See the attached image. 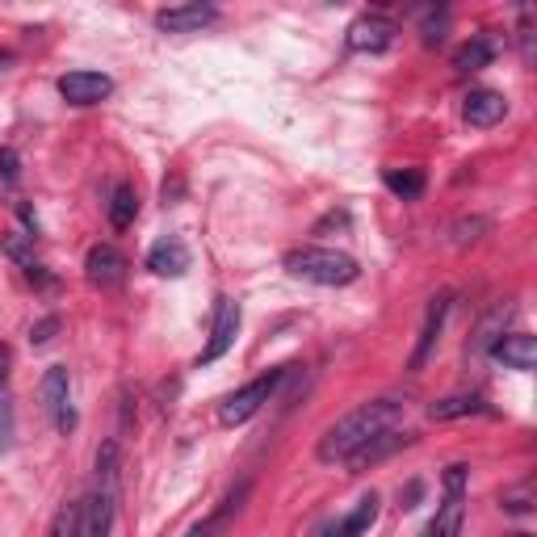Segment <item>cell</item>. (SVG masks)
<instances>
[{
	"mask_svg": "<svg viewBox=\"0 0 537 537\" xmlns=\"http://www.w3.org/2000/svg\"><path fill=\"white\" fill-rule=\"evenodd\" d=\"M147 269H152L156 277H181L189 269V248L177 240V235H168V240L152 244V252H147Z\"/></svg>",
	"mask_w": 537,
	"mask_h": 537,
	"instance_id": "17",
	"label": "cell"
},
{
	"mask_svg": "<svg viewBox=\"0 0 537 537\" xmlns=\"http://www.w3.org/2000/svg\"><path fill=\"white\" fill-rule=\"evenodd\" d=\"M378 521V496L370 491V496H361L345 517H336V521H324L311 537H361V533H370V525Z\"/></svg>",
	"mask_w": 537,
	"mask_h": 537,
	"instance_id": "8",
	"label": "cell"
},
{
	"mask_svg": "<svg viewBox=\"0 0 537 537\" xmlns=\"http://www.w3.org/2000/svg\"><path fill=\"white\" fill-rule=\"evenodd\" d=\"M512 537H529V533H512Z\"/></svg>",
	"mask_w": 537,
	"mask_h": 537,
	"instance_id": "32",
	"label": "cell"
},
{
	"mask_svg": "<svg viewBox=\"0 0 537 537\" xmlns=\"http://www.w3.org/2000/svg\"><path fill=\"white\" fill-rule=\"evenodd\" d=\"M13 445V403L5 395V386H0V449Z\"/></svg>",
	"mask_w": 537,
	"mask_h": 537,
	"instance_id": "27",
	"label": "cell"
},
{
	"mask_svg": "<svg viewBox=\"0 0 537 537\" xmlns=\"http://www.w3.org/2000/svg\"><path fill=\"white\" fill-rule=\"evenodd\" d=\"M42 407L51 412V420H55V428L59 433H72L76 428V412H72V403H68V395H72V378H68V370L63 365H51L47 374H42Z\"/></svg>",
	"mask_w": 537,
	"mask_h": 537,
	"instance_id": "6",
	"label": "cell"
},
{
	"mask_svg": "<svg viewBox=\"0 0 537 537\" xmlns=\"http://www.w3.org/2000/svg\"><path fill=\"white\" fill-rule=\"evenodd\" d=\"M403 445H412V433H403V437H399V433H391V428H386V433H378L374 441H365L357 454H349L345 466L353 470V475H361L365 466H374V462H382V458H391L395 449H403Z\"/></svg>",
	"mask_w": 537,
	"mask_h": 537,
	"instance_id": "16",
	"label": "cell"
},
{
	"mask_svg": "<svg viewBox=\"0 0 537 537\" xmlns=\"http://www.w3.org/2000/svg\"><path fill=\"white\" fill-rule=\"evenodd\" d=\"M395 21L386 17V13H361L353 26H349V47L353 51H370V55H378V51H386L395 42Z\"/></svg>",
	"mask_w": 537,
	"mask_h": 537,
	"instance_id": "7",
	"label": "cell"
},
{
	"mask_svg": "<svg viewBox=\"0 0 537 537\" xmlns=\"http://www.w3.org/2000/svg\"><path fill=\"white\" fill-rule=\"evenodd\" d=\"M445 21H449V13H445V9L424 17V26H420V30H424V42H428V47H437V42L445 38Z\"/></svg>",
	"mask_w": 537,
	"mask_h": 537,
	"instance_id": "28",
	"label": "cell"
},
{
	"mask_svg": "<svg viewBox=\"0 0 537 537\" xmlns=\"http://www.w3.org/2000/svg\"><path fill=\"white\" fill-rule=\"evenodd\" d=\"M210 21H219V9L214 5H202V0H193V5H177V9H160L156 13V26L164 34H193L210 26Z\"/></svg>",
	"mask_w": 537,
	"mask_h": 537,
	"instance_id": "11",
	"label": "cell"
},
{
	"mask_svg": "<svg viewBox=\"0 0 537 537\" xmlns=\"http://www.w3.org/2000/svg\"><path fill=\"white\" fill-rule=\"evenodd\" d=\"M55 332H59V319L51 315V319H42V324H38V328L30 332V340H34V345H47V340H51Z\"/></svg>",
	"mask_w": 537,
	"mask_h": 537,
	"instance_id": "29",
	"label": "cell"
},
{
	"mask_svg": "<svg viewBox=\"0 0 537 537\" xmlns=\"http://www.w3.org/2000/svg\"><path fill=\"white\" fill-rule=\"evenodd\" d=\"M491 59H496V42H491L487 34H475V38H466L462 47L454 51V68L462 76H470V72H483Z\"/></svg>",
	"mask_w": 537,
	"mask_h": 537,
	"instance_id": "18",
	"label": "cell"
},
{
	"mask_svg": "<svg viewBox=\"0 0 537 537\" xmlns=\"http://www.w3.org/2000/svg\"><path fill=\"white\" fill-rule=\"evenodd\" d=\"M403 416V403L399 399H374V403H361L357 412H349L345 420H336L324 437H319V462H345L349 454L365 441H374L386 428H395V420Z\"/></svg>",
	"mask_w": 537,
	"mask_h": 537,
	"instance_id": "1",
	"label": "cell"
},
{
	"mask_svg": "<svg viewBox=\"0 0 537 537\" xmlns=\"http://www.w3.org/2000/svg\"><path fill=\"white\" fill-rule=\"evenodd\" d=\"M512 319V303L504 298V303H496L491 307V315L479 324V332H475V340H470V353H491V345L504 336V324Z\"/></svg>",
	"mask_w": 537,
	"mask_h": 537,
	"instance_id": "20",
	"label": "cell"
},
{
	"mask_svg": "<svg viewBox=\"0 0 537 537\" xmlns=\"http://www.w3.org/2000/svg\"><path fill=\"white\" fill-rule=\"evenodd\" d=\"M491 357L496 361H504L508 370H533L537 365V336H529V332H512V336H500L496 345H491Z\"/></svg>",
	"mask_w": 537,
	"mask_h": 537,
	"instance_id": "15",
	"label": "cell"
},
{
	"mask_svg": "<svg viewBox=\"0 0 537 537\" xmlns=\"http://www.w3.org/2000/svg\"><path fill=\"white\" fill-rule=\"evenodd\" d=\"M235 336H240V303H231V298H223L219 303V315H214V328H210V345L202 349V365L210 361H219L231 345H235Z\"/></svg>",
	"mask_w": 537,
	"mask_h": 537,
	"instance_id": "10",
	"label": "cell"
},
{
	"mask_svg": "<svg viewBox=\"0 0 537 537\" xmlns=\"http://www.w3.org/2000/svg\"><path fill=\"white\" fill-rule=\"evenodd\" d=\"M290 370L282 365V370H269V374H261V378H252L248 386H240V391H231L227 399H223V407H219V420L231 428V424H248L261 407L273 399V391L282 386V378H286Z\"/></svg>",
	"mask_w": 537,
	"mask_h": 537,
	"instance_id": "4",
	"label": "cell"
},
{
	"mask_svg": "<svg viewBox=\"0 0 537 537\" xmlns=\"http://www.w3.org/2000/svg\"><path fill=\"white\" fill-rule=\"evenodd\" d=\"M449 303H454V298H449V294H437L433 303H428L424 328H420V345H416V353H412V370H424V361L433 357L437 340H441V328H445V315H449Z\"/></svg>",
	"mask_w": 537,
	"mask_h": 537,
	"instance_id": "14",
	"label": "cell"
},
{
	"mask_svg": "<svg viewBox=\"0 0 537 537\" xmlns=\"http://www.w3.org/2000/svg\"><path fill=\"white\" fill-rule=\"evenodd\" d=\"M118 512V445L105 441L97 449V491L80 500V529L76 537H110Z\"/></svg>",
	"mask_w": 537,
	"mask_h": 537,
	"instance_id": "2",
	"label": "cell"
},
{
	"mask_svg": "<svg viewBox=\"0 0 537 537\" xmlns=\"http://www.w3.org/2000/svg\"><path fill=\"white\" fill-rule=\"evenodd\" d=\"M84 273H89L93 286L110 290L126 277V256L114 244H97V248H89V256H84Z\"/></svg>",
	"mask_w": 537,
	"mask_h": 537,
	"instance_id": "12",
	"label": "cell"
},
{
	"mask_svg": "<svg viewBox=\"0 0 537 537\" xmlns=\"http://www.w3.org/2000/svg\"><path fill=\"white\" fill-rule=\"evenodd\" d=\"M533 504H537V496H533V479H525V483H517V487H504V491H500V508L508 512V517H529Z\"/></svg>",
	"mask_w": 537,
	"mask_h": 537,
	"instance_id": "24",
	"label": "cell"
},
{
	"mask_svg": "<svg viewBox=\"0 0 537 537\" xmlns=\"http://www.w3.org/2000/svg\"><path fill=\"white\" fill-rule=\"evenodd\" d=\"M135 214H139V193H135V185H118L114 198H110V227H114V231L135 227Z\"/></svg>",
	"mask_w": 537,
	"mask_h": 537,
	"instance_id": "21",
	"label": "cell"
},
{
	"mask_svg": "<svg viewBox=\"0 0 537 537\" xmlns=\"http://www.w3.org/2000/svg\"><path fill=\"white\" fill-rule=\"evenodd\" d=\"M462 416H491V407L479 395H449L428 407V420H462Z\"/></svg>",
	"mask_w": 537,
	"mask_h": 537,
	"instance_id": "19",
	"label": "cell"
},
{
	"mask_svg": "<svg viewBox=\"0 0 537 537\" xmlns=\"http://www.w3.org/2000/svg\"><path fill=\"white\" fill-rule=\"evenodd\" d=\"M382 181L403 202H412V198H420V193H424V173H420V168H386Z\"/></svg>",
	"mask_w": 537,
	"mask_h": 537,
	"instance_id": "22",
	"label": "cell"
},
{
	"mask_svg": "<svg viewBox=\"0 0 537 537\" xmlns=\"http://www.w3.org/2000/svg\"><path fill=\"white\" fill-rule=\"evenodd\" d=\"M286 273L290 277H303V282H315V286H349L357 282V261L349 252H336V248H294L286 252Z\"/></svg>",
	"mask_w": 537,
	"mask_h": 537,
	"instance_id": "3",
	"label": "cell"
},
{
	"mask_svg": "<svg viewBox=\"0 0 537 537\" xmlns=\"http://www.w3.org/2000/svg\"><path fill=\"white\" fill-rule=\"evenodd\" d=\"M244 496H248V483H244L240 491H235V496H227V500H223V508H219V512H214V517H206L202 525H193V529H189L185 537H214V533H219V529H223V525H227V521L235 517V512H240Z\"/></svg>",
	"mask_w": 537,
	"mask_h": 537,
	"instance_id": "23",
	"label": "cell"
},
{
	"mask_svg": "<svg viewBox=\"0 0 537 537\" xmlns=\"http://www.w3.org/2000/svg\"><path fill=\"white\" fill-rule=\"evenodd\" d=\"M504 114H508V97H504V93H496V89H475V93H466L462 118H466L470 126H479V131L504 122Z\"/></svg>",
	"mask_w": 537,
	"mask_h": 537,
	"instance_id": "13",
	"label": "cell"
},
{
	"mask_svg": "<svg viewBox=\"0 0 537 537\" xmlns=\"http://www.w3.org/2000/svg\"><path fill=\"white\" fill-rule=\"evenodd\" d=\"M0 177H5L9 185L17 181V152H9V147H0Z\"/></svg>",
	"mask_w": 537,
	"mask_h": 537,
	"instance_id": "30",
	"label": "cell"
},
{
	"mask_svg": "<svg viewBox=\"0 0 537 537\" xmlns=\"http://www.w3.org/2000/svg\"><path fill=\"white\" fill-rule=\"evenodd\" d=\"M466 521V466L445 470V500L437 504V517L428 521L420 537H458Z\"/></svg>",
	"mask_w": 537,
	"mask_h": 537,
	"instance_id": "5",
	"label": "cell"
},
{
	"mask_svg": "<svg viewBox=\"0 0 537 537\" xmlns=\"http://www.w3.org/2000/svg\"><path fill=\"white\" fill-rule=\"evenodd\" d=\"M9 365H13V353H9V345H0V386L9 378Z\"/></svg>",
	"mask_w": 537,
	"mask_h": 537,
	"instance_id": "31",
	"label": "cell"
},
{
	"mask_svg": "<svg viewBox=\"0 0 537 537\" xmlns=\"http://www.w3.org/2000/svg\"><path fill=\"white\" fill-rule=\"evenodd\" d=\"M5 256H13L21 269H30V265H34V235L9 231V235H5Z\"/></svg>",
	"mask_w": 537,
	"mask_h": 537,
	"instance_id": "25",
	"label": "cell"
},
{
	"mask_svg": "<svg viewBox=\"0 0 537 537\" xmlns=\"http://www.w3.org/2000/svg\"><path fill=\"white\" fill-rule=\"evenodd\" d=\"M59 93L72 105H97L114 93V80L101 72H68V76H59Z\"/></svg>",
	"mask_w": 537,
	"mask_h": 537,
	"instance_id": "9",
	"label": "cell"
},
{
	"mask_svg": "<svg viewBox=\"0 0 537 537\" xmlns=\"http://www.w3.org/2000/svg\"><path fill=\"white\" fill-rule=\"evenodd\" d=\"M76 529H80V504H63L51 525V537H76Z\"/></svg>",
	"mask_w": 537,
	"mask_h": 537,
	"instance_id": "26",
	"label": "cell"
}]
</instances>
